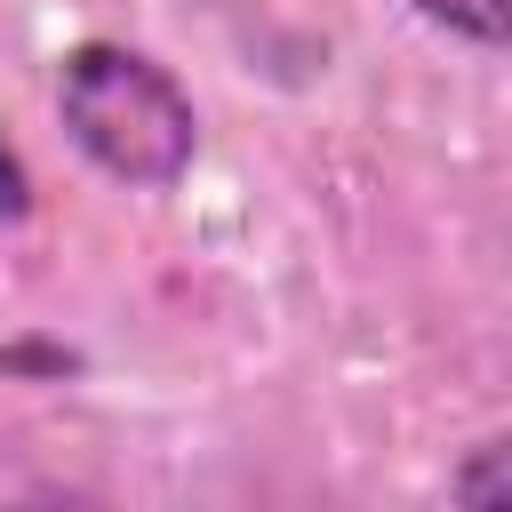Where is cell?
Listing matches in <instances>:
<instances>
[{"instance_id":"cell-2","label":"cell","mask_w":512,"mask_h":512,"mask_svg":"<svg viewBox=\"0 0 512 512\" xmlns=\"http://www.w3.org/2000/svg\"><path fill=\"white\" fill-rule=\"evenodd\" d=\"M448 488L464 496V512H512V488H504V440H480V448L456 464Z\"/></svg>"},{"instance_id":"cell-3","label":"cell","mask_w":512,"mask_h":512,"mask_svg":"<svg viewBox=\"0 0 512 512\" xmlns=\"http://www.w3.org/2000/svg\"><path fill=\"white\" fill-rule=\"evenodd\" d=\"M424 24H448L472 48H504V0H408Z\"/></svg>"},{"instance_id":"cell-4","label":"cell","mask_w":512,"mask_h":512,"mask_svg":"<svg viewBox=\"0 0 512 512\" xmlns=\"http://www.w3.org/2000/svg\"><path fill=\"white\" fill-rule=\"evenodd\" d=\"M16 216H32V168H24V152L0 136V224H16Z\"/></svg>"},{"instance_id":"cell-1","label":"cell","mask_w":512,"mask_h":512,"mask_svg":"<svg viewBox=\"0 0 512 512\" xmlns=\"http://www.w3.org/2000/svg\"><path fill=\"white\" fill-rule=\"evenodd\" d=\"M56 112L72 128V144L136 184V192H168L184 168H192V144H200V120H192V96L144 56V48H120V40H80L56 72Z\"/></svg>"}]
</instances>
